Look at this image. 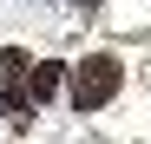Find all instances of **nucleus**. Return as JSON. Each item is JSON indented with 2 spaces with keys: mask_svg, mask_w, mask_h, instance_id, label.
Segmentation results:
<instances>
[{
  "mask_svg": "<svg viewBox=\"0 0 151 144\" xmlns=\"http://www.w3.org/2000/svg\"><path fill=\"white\" fill-rule=\"evenodd\" d=\"M118 85H125V66L112 53H86L79 66L66 72V92H72V111H105L118 98Z\"/></svg>",
  "mask_w": 151,
  "mask_h": 144,
  "instance_id": "nucleus-1",
  "label": "nucleus"
},
{
  "mask_svg": "<svg viewBox=\"0 0 151 144\" xmlns=\"http://www.w3.org/2000/svg\"><path fill=\"white\" fill-rule=\"evenodd\" d=\"M7 79H27V53H13V46L0 53V85H7Z\"/></svg>",
  "mask_w": 151,
  "mask_h": 144,
  "instance_id": "nucleus-3",
  "label": "nucleus"
},
{
  "mask_svg": "<svg viewBox=\"0 0 151 144\" xmlns=\"http://www.w3.org/2000/svg\"><path fill=\"white\" fill-rule=\"evenodd\" d=\"M59 85H66V66H27V92H33V105L53 98Z\"/></svg>",
  "mask_w": 151,
  "mask_h": 144,
  "instance_id": "nucleus-2",
  "label": "nucleus"
}]
</instances>
